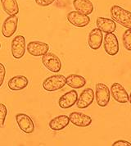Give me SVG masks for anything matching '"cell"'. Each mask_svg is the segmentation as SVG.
<instances>
[{
    "label": "cell",
    "instance_id": "1",
    "mask_svg": "<svg viewBox=\"0 0 131 146\" xmlns=\"http://www.w3.org/2000/svg\"><path fill=\"white\" fill-rule=\"evenodd\" d=\"M111 19L120 26L127 29H131V13L118 5H114L111 8Z\"/></svg>",
    "mask_w": 131,
    "mask_h": 146
},
{
    "label": "cell",
    "instance_id": "2",
    "mask_svg": "<svg viewBox=\"0 0 131 146\" xmlns=\"http://www.w3.org/2000/svg\"><path fill=\"white\" fill-rule=\"evenodd\" d=\"M66 85V77L63 75H53L44 80L43 88L48 92H54L61 90Z\"/></svg>",
    "mask_w": 131,
    "mask_h": 146
},
{
    "label": "cell",
    "instance_id": "3",
    "mask_svg": "<svg viewBox=\"0 0 131 146\" xmlns=\"http://www.w3.org/2000/svg\"><path fill=\"white\" fill-rule=\"evenodd\" d=\"M42 62L46 68L52 72H58L62 69V62L60 58L51 52H47L42 56Z\"/></svg>",
    "mask_w": 131,
    "mask_h": 146
},
{
    "label": "cell",
    "instance_id": "4",
    "mask_svg": "<svg viewBox=\"0 0 131 146\" xmlns=\"http://www.w3.org/2000/svg\"><path fill=\"white\" fill-rule=\"evenodd\" d=\"M26 39L22 35L16 36L12 41L11 50L13 58L16 59H21L26 53Z\"/></svg>",
    "mask_w": 131,
    "mask_h": 146
},
{
    "label": "cell",
    "instance_id": "5",
    "mask_svg": "<svg viewBox=\"0 0 131 146\" xmlns=\"http://www.w3.org/2000/svg\"><path fill=\"white\" fill-rule=\"evenodd\" d=\"M96 101L98 106L106 107L110 102L111 92L107 86L103 83H98L96 85Z\"/></svg>",
    "mask_w": 131,
    "mask_h": 146
},
{
    "label": "cell",
    "instance_id": "6",
    "mask_svg": "<svg viewBox=\"0 0 131 146\" xmlns=\"http://www.w3.org/2000/svg\"><path fill=\"white\" fill-rule=\"evenodd\" d=\"M103 47L105 52L114 56L116 55L119 52V42L117 37L113 33H107L103 38Z\"/></svg>",
    "mask_w": 131,
    "mask_h": 146
},
{
    "label": "cell",
    "instance_id": "7",
    "mask_svg": "<svg viewBox=\"0 0 131 146\" xmlns=\"http://www.w3.org/2000/svg\"><path fill=\"white\" fill-rule=\"evenodd\" d=\"M67 20L75 27H85L90 22V18L88 15L77 11H72L67 14Z\"/></svg>",
    "mask_w": 131,
    "mask_h": 146
},
{
    "label": "cell",
    "instance_id": "8",
    "mask_svg": "<svg viewBox=\"0 0 131 146\" xmlns=\"http://www.w3.org/2000/svg\"><path fill=\"white\" fill-rule=\"evenodd\" d=\"M18 25V17L14 16H9L5 19L3 27H2V33L3 35L6 38H11L17 30Z\"/></svg>",
    "mask_w": 131,
    "mask_h": 146
},
{
    "label": "cell",
    "instance_id": "9",
    "mask_svg": "<svg viewBox=\"0 0 131 146\" xmlns=\"http://www.w3.org/2000/svg\"><path fill=\"white\" fill-rule=\"evenodd\" d=\"M16 121L19 128L26 134H31L34 131V124L30 116L25 113H19L16 115Z\"/></svg>",
    "mask_w": 131,
    "mask_h": 146
},
{
    "label": "cell",
    "instance_id": "10",
    "mask_svg": "<svg viewBox=\"0 0 131 146\" xmlns=\"http://www.w3.org/2000/svg\"><path fill=\"white\" fill-rule=\"evenodd\" d=\"M26 48H27V52L30 55L34 57H42L44 54L48 52L49 45L44 42L32 41L26 45Z\"/></svg>",
    "mask_w": 131,
    "mask_h": 146
},
{
    "label": "cell",
    "instance_id": "11",
    "mask_svg": "<svg viewBox=\"0 0 131 146\" xmlns=\"http://www.w3.org/2000/svg\"><path fill=\"white\" fill-rule=\"evenodd\" d=\"M111 96L118 103L125 104L129 102V94L127 93L124 87L120 83H114L111 85Z\"/></svg>",
    "mask_w": 131,
    "mask_h": 146
},
{
    "label": "cell",
    "instance_id": "12",
    "mask_svg": "<svg viewBox=\"0 0 131 146\" xmlns=\"http://www.w3.org/2000/svg\"><path fill=\"white\" fill-rule=\"evenodd\" d=\"M69 119L73 125L79 127H86L90 126L92 123L91 117L79 112H73L71 113Z\"/></svg>",
    "mask_w": 131,
    "mask_h": 146
},
{
    "label": "cell",
    "instance_id": "13",
    "mask_svg": "<svg viewBox=\"0 0 131 146\" xmlns=\"http://www.w3.org/2000/svg\"><path fill=\"white\" fill-rule=\"evenodd\" d=\"M94 100V92L92 89H85L80 94L79 97L77 100L76 105L78 108L84 109L88 107H89L93 104Z\"/></svg>",
    "mask_w": 131,
    "mask_h": 146
},
{
    "label": "cell",
    "instance_id": "14",
    "mask_svg": "<svg viewBox=\"0 0 131 146\" xmlns=\"http://www.w3.org/2000/svg\"><path fill=\"white\" fill-rule=\"evenodd\" d=\"M78 100V94L77 91L75 90L68 91L64 94L58 100V104L60 108L63 109H67L70 108L72 106H74Z\"/></svg>",
    "mask_w": 131,
    "mask_h": 146
},
{
    "label": "cell",
    "instance_id": "15",
    "mask_svg": "<svg viewBox=\"0 0 131 146\" xmlns=\"http://www.w3.org/2000/svg\"><path fill=\"white\" fill-rule=\"evenodd\" d=\"M103 40V32L98 28H94L92 30L89 35L88 44L90 47V48L93 50H97L102 45Z\"/></svg>",
    "mask_w": 131,
    "mask_h": 146
},
{
    "label": "cell",
    "instance_id": "16",
    "mask_svg": "<svg viewBox=\"0 0 131 146\" xmlns=\"http://www.w3.org/2000/svg\"><path fill=\"white\" fill-rule=\"evenodd\" d=\"M29 84V80L24 76H16L8 80V88L13 91H20L26 88Z\"/></svg>",
    "mask_w": 131,
    "mask_h": 146
},
{
    "label": "cell",
    "instance_id": "17",
    "mask_svg": "<svg viewBox=\"0 0 131 146\" xmlns=\"http://www.w3.org/2000/svg\"><path fill=\"white\" fill-rule=\"evenodd\" d=\"M96 24L98 29L102 32H105L106 34L113 33L116 29V22L112 19H109V18L98 17L96 21Z\"/></svg>",
    "mask_w": 131,
    "mask_h": 146
},
{
    "label": "cell",
    "instance_id": "18",
    "mask_svg": "<svg viewBox=\"0 0 131 146\" xmlns=\"http://www.w3.org/2000/svg\"><path fill=\"white\" fill-rule=\"evenodd\" d=\"M70 119L69 117L66 115H60L54 118H52L50 121L48 126L52 129V131H62L64 128L69 125Z\"/></svg>",
    "mask_w": 131,
    "mask_h": 146
},
{
    "label": "cell",
    "instance_id": "19",
    "mask_svg": "<svg viewBox=\"0 0 131 146\" xmlns=\"http://www.w3.org/2000/svg\"><path fill=\"white\" fill-rule=\"evenodd\" d=\"M73 6L77 12L85 15H90L93 11V5L90 0H74Z\"/></svg>",
    "mask_w": 131,
    "mask_h": 146
},
{
    "label": "cell",
    "instance_id": "20",
    "mask_svg": "<svg viewBox=\"0 0 131 146\" xmlns=\"http://www.w3.org/2000/svg\"><path fill=\"white\" fill-rule=\"evenodd\" d=\"M66 82L68 86L71 87L73 89H80L86 85V80L85 77L76 74L69 75L66 78Z\"/></svg>",
    "mask_w": 131,
    "mask_h": 146
},
{
    "label": "cell",
    "instance_id": "21",
    "mask_svg": "<svg viewBox=\"0 0 131 146\" xmlns=\"http://www.w3.org/2000/svg\"><path fill=\"white\" fill-rule=\"evenodd\" d=\"M3 10L7 15L14 16L19 13V6L17 0H1Z\"/></svg>",
    "mask_w": 131,
    "mask_h": 146
},
{
    "label": "cell",
    "instance_id": "22",
    "mask_svg": "<svg viewBox=\"0 0 131 146\" xmlns=\"http://www.w3.org/2000/svg\"><path fill=\"white\" fill-rule=\"evenodd\" d=\"M123 44L129 51H131V29H127L123 35Z\"/></svg>",
    "mask_w": 131,
    "mask_h": 146
},
{
    "label": "cell",
    "instance_id": "23",
    "mask_svg": "<svg viewBox=\"0 0 131 146\" xmlns=\"http://www.w3.org/2000/svg\"><path fill=\"white\" fill-rule=\"evenodd\" d=\"M7 114V107L3 104H0V128H3L5 126Z\"/></svg>",
    "mask_w": 131,
    "mask_h": 146
},
{
    "label": "cell",
    "instance_id": "24",
    "mask_svg": "<svg viewBox=\"0 0 131 146\" xmlns=\"http://www.w3.org/2000/svg\"><path fill=\"white\" fill-rule=\"evenodd\" d=\"M5 76H6V69L3 64H2L0 62V87L3 86L4 79H5Z\"/></svg>",
    "mask_w": 131,
    "mask_h": 146
},
{
    "label": "cell",
    "instance_id": "25",
    "mask_svg": "<svg viewBox=\"0 0 131 146\" xmlns=\"http://www.w3.org/2000/svg\"><path fill=\"white\" fill-rule=\"evenodd\" d=\"M54 1L55 0H35V3L40 7H48L52 4Z\"/></svg>",
    "mask_w": 131,
    "mask_h": 146
},
{
    "label": "cell",
    "instance_id": "26",
    "mask_svg": "<svg viewBox=\"0 0 131 146\" xmlns=\"http://www.w3.org/2000/svg\"><path fill=\"white\" fill-rule=\"evenodd\" d=\"M113 146H131V144L125 140H117L113 145Z\"/></svg>",
    "mask_w": 131,
    "mask_h": 146
},
{
    "label": "cell",
    "instance_id": "27",
    "mask_svg": "<svg viewBox=\"0 0 131 146\" xmlns=\"http://www.w3.org/2000/svg\"><path fill=\"white\" fill-rule=\"evenodd\" d=\"M129 102L130 103V104H131V93L130 94V96H129Z\"/></svg>",
    "mask_w": 131,
    "mask_h": 146
},
{
    "label": "cell",
    "instance_id": "28",
    "mask_svg": "<svg viewBox=\"0 0 131 146\" xmlns=\"http://www.w3.org/2000/svg\"><path fill=\"white\" fill-rule=\"evenodd\" d=\"M0 48H1V43H0Z\"/></svg>",
    "mask_w": 131,
    "mask_h": 146
}]
</instances>
